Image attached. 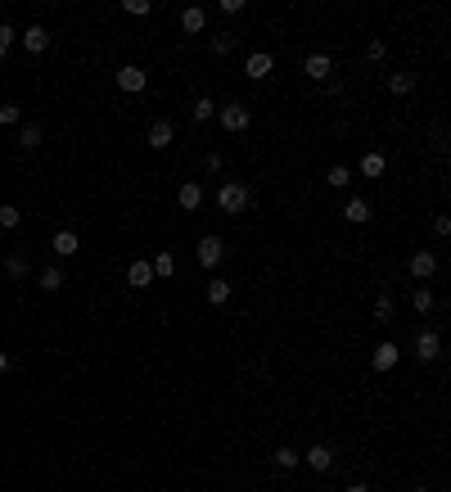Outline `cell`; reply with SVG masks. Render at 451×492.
<instances>
[{
	"instance_id": "6da1fadb",
	"label": "cell",
	"mask_w": 451,
	"mask_h": 492,
	"mask_svg": "<svg viewBox=\"0 0 451 492\" xmlns=\"http://www.w3.org/2000/svg\"><path fill=\"white\" fill-rule=\"evenodd\" d=\"M217 208H222V213H230V217L249 213V208H253V194H249V186H239V181H226V186L217 190Z\"/></svg>"
},
{
	"instance_id": "7a4b0ae2",
	"label": "cell",
	"mask_w": 451,
	"mask_h": 492,
	"mask_svg": "<svg viewBox=\"0 0 451 492\" xmlns=\"http://www.w3.org/2000/svg\"><path fill=\"white\" fill-rule=\"evenodd\" d=\"M194 257H199L203 272H217V267H222V257H226V240H222V235H203L199 244H194Z\"/></svg>"
},
{
	"instance_id": "3957f363",
	"label": "cell",
	"mask_w": 451,
	"mask_h": 492,
	"mask_svg": "<svg viewBox=\"0 0 451 492\" xmlns=\"http://www.w3.org/2000/svg\"><path fill=\"white\" fill-rule=\"evenodd\" d=\"M144 86H149V72H144L140 64H127V68H118V91H122V95H140Z\"/></svg>"
},
{
	"instance_id": "277c9868",
	"label": "cell",
	"mask_w": 451,
	"mask_h": 492,
	"mask_svg": "<svg viewBox=\"0 0 451 492\" xmlns=\"http://www.w3.org/2000/svg\"><path fill=\"white\" fill-rule=\"evenodd\" d=\"M222 127L230 131V136H244V131H249V104L230 100V104L222 108Z\"/></svg>"
},
{
	"instance_id": "5b68a950",
	"label": "cell",
	"mask_w": 451,
	"mask_h": 492,
	"mask_svg": "<svg viewBox=\"0 0 451 492\" xmlns=\"http://www.w3.org/2000/svg\"><path fill=\"white\" fill-rule=\"evenodd\" d=\"M416 357L420 362H438V357H443V335H438V330H424L416 339Z\"/></svg>"
},
{
	"instance_id": "8992f818",
	"label": "cell",
	"mask_w": 451,
	"mask_h": 492,
	"mask_svg": "<svg viewBox=\"0 0 451 492\" xmlns=\"http://www.w3.org/2000/svg\"><path fill=\"white\" fill-rule=\"evenodd\" d=\"M23 50L28 55H45L50 50V32H45L41 23H28V32H23Z\"/></svg>"
},
{
	"instance_id": "52a82bcc",
	"label": "cell",
	"mask_w": 451,
	"mask_h": 492,
	"mask_svg": "<svg viewBox=\"0 0 451 492\" xmlns=\"http://www.w3.org/2000/svg\"><path fill=\"white\" fill-rule=\"evenodd\" d=\"M302 461H307V465H312L316 474H325V470H330V465H334V452L325 447V442H312V447L302 452Z\"/></svg>"
},
{
	"instance_id": "ba28073f",
	"label": "cell",
	"mask_w": 451,
	"mask_h": 492,
	"mask_svg": "<svg viewBox=\"0 0 451 492\" xmlns=\"http://www.w3.org/2000/svg\"><path fill=\"white\" fill-rule=\"evenodd\" d=\"M302 72H307L312 82H325L334 72V59L330 55H307V59H302Z\"/></svg>"
},
{
	"instance_id": "9c48e42d",
	"label": "cell",
	"mask_w": 451,
	"mask_h": 492,
	"mask_svg": "<svg viewBox=\"0 0 451 492\" xmlns=\"http://www.w3.org/2000/svg\"><path fill=\"white\" fill-rule=\"evenodd\" d=\"M271 68H275V59L266 55V50H258V55H249V59H244V72H249L253 82H262V77H266V72H271Z\"/></svg>"
},
{
	"instance_id": "30bf717a",
	"label": "cell",
	"mask_w": 451,
	"mask_h": 492,
	"mask_svg": "<svg viewBox=\"0 0 451 492\" xmlns=\"http://www.w3.org/2000/svg\"><path fill=\"white\" fill-rule=\"evenodd\" d=\"M397 357H401L397 343H379V348H375V357H370V366H375V371H393Z\"/></svg>"
},
{
	"instance_id": "8fae6325",
	"label": "cell",
	"mask_w": 451,
	"mask_h": 492,
	"mask_svg": "<svg viewBox=\"0 0 451 492\" xmlns=\"http://www.w3.org/2000/svg\"><path fill=\"white\" fill-rule=\"evenodd\" d=\"M438 272V257L429 249H420V253H411V276H420V280H429Z\"/></svg>"
},
{
	"instance_id": "7c38bea8",
	"label": "cell",
	"mask_w": 451,
	"mask_h": 492,
	"mask_svg": "<svg viewBox=\"0 0 451 492\" xmlns=\"http://www.w3.org/2000/svg\"><path fill=\"white\" fill-rule=\"evenodd\" d=\"M127 285H131V289H149V285H154V267H149V262H131V267H127Z\"/></svg>"
},
{
	"instance_id": "4fadbf2b",
	"label": "cell",
	"mask_w": 451,
	"mask_h": 492,
	"mask_svg": "<svg viewBox=\"0 0 451 492\" xmlns=\"http://www.w3.org/2000/svg\"><path fill=\"white\" fill-rule=\"evenodd\" d=\"M176 203L185 208V213H194V208H203V186H194V181H185V186L176 190Z\"/></svg>"
},
{
	"instance_id": "5bb4252c",
	"label": "cell",
	"mask_w": 451,
	"mask_h": 492,
	"mask_svg": "<svg viewBox=\"0 0 451 492\" xmlns=\"http://www.w3.org/2000/svg\"><path fill=\"white\" fill-rule=\"evenodd\" d=\"M203 28H208V14H203V9L199 5H190V9H181V32H203Z\"/></svg>"
},
{
	"instance_id": "9a60e30c",
	"label": "cell",
	"mask_w": 451,
	"mask_h": 492,
	"mask_svg": "<svg viewBox=\"0 0 451 492\" xmlns=\"http://www.w3.org/2000/svg\"><path fill=\"white\" fill-rule=\"evenodd\" d=\"M172 136H176V127H172L167 118H158L154 127H149V145H154V150H167V145H172Z\"/></svg>"
},
{
	"instance_id": "2e32d148",
	"label": "cell",
	"mask_w": 451,
	"mask_h": 492,
	"mask_svg": "<svg viewBox=\"0 0 451 492\" xmlns=\"http://www.w3.org/2000/svg\"><path fill=\"white\" fill-rule=\"evenodd\" d=\"M384 172H388V158H384L379 150H370V154H365V158H361V177H370V181H379V177H384Z\"/></svg>"
},
{
	"instance_id": "e0dca14e",
	"label": "cell",
	"mask_w": 451,
	"mask_h": 492,
	"mask_svg": "<svg viewBox=\"0 0 451 492\" xmlns=\"http://www.w3.org/2000/svg\"><path fill=\"white\" fill-rule=\"evenodd\" d=\"M50 249H55L59 257H72V253H77V249H81V240H77V235H72V230H55V240H50Z\"/></svg>"
},
{
	"instance_id": "ac0fdd59",
	"label": "cell",
	"mask_w": 451,
	"mask_h": 492,
	"mask_svg": "<svg viewBox=\"0 0 451 492\" xmlns=\"http://www.w3.org/2000/svg\"><path fill=\"white\" fill-rule=\"evenodd\" d=\"M41 136H45L41 122H18V145H23V150H36V145H41Z\"/></svg>"
},
{
	"instance_id": "d6986e66",
	"label": "cell",
	"mask_w": 451,
	"mask_h": 492,
	"mask_svg": "<svg viewBox=\"0 0 451 492\" xmlns=\"http://www.w3.org/2000/svg\"><path fill=\"white\" fill-rule=\"evenodd\" d=\"M343 217L352 221V226H361V221H370V203H365V199H348L343 203Z\"/></svg>"
},
{
	"instance_id": "ffe728a7",
	"label": "cell",
	"mask_w": 451,
	"mask_h": 492,
	"mask_svg": "<svg viewBox=\"0 0 451 492\" xmlns=\"http://www.w3.org/2000/svg\"><path fill=\"white\" fill-rule=\"evenodd\" d=\"M208 303H212V307L230 303V280H222V276H212V280H208Z\"/></svg>"
},
{
	"instance_id": "44dd1931",
	"label": "cell",
	"mask_w": 451,
	"mask_h": 492,
	"mask_svg": "<svg viewBox=\"0 0 451 492\" xmlns=\"http://www.w3.org/2000/svg\"><path fill=\"white\" fill-rule=\"evenodd\" d=\"M416 91V77H411V72H393V77H388V95H411Z\"/></svg>"
},
{
	"instance_id": "7402d4cb",
	"label": "cell",
	"mask_w": 451,
	"mask_h": 492,
	"mask_svg": "<svg viewBox=\"0 0 451 492\" xmlns=\"http://www.w3.org/2000/svg\"><path fill=\"white\" fill-rule=\"evenodd\" d=\"M149 267H154V280H158V276H176V257H172V253H167V249H163V253H158V257H154V262H149Z\"/></svg>"
},
{
	"instance_id": "603a6c76",
	"label": "cell",
	"mask_w": 451,
	"mask_h": 492,
	"mask_svg": "<svg viewBox=\"0 0 451 492\" xmlns=\"http://www.w3.org/2000/svg\"><path fill=\"white\" fill-rule=\"evenodd\" d=\"M271 461H275V470H294V465H298L302 457H298L294 447H275V457H271Z\"/></svg>"
},
{
	"instance_id": "cb8c5ba5",
	"label": "cell",
	"mask_w": 451,
	"mask_h": 492,
	"mask_svg": "<svg viewBox=\"0 0 451 492\" xmlns=\"http://www.w3.org/2000/svg\"><path fill=\"white\" fill-rule=\"evenodd\" d=\"M325 181H330V186H334V190H343V186H348V181H352V167H343V163H334L330 172H325Z\"/></svg>"
},
{
	"instance_id": "d4e9b609",
	"label": "cell",
	"mask_w": 451,
	"mask_h": 492,
	"mask_svg": "<svg viewBox=\"0 0 451 492\" xmlns=\"http://www.w3.org/2000/svg\"><path fill=\"white\" fill-rule=\"evenodd\" d=\"M375 321H379V325L393 321V298H388V293H379V298H375Z\"/></svg>"
},
{
	"instance_id": "484cf974",
	"label": "cell",
	"mask_w": 451,
	"mask_h": 492,
	"mask_svg": "<svg viewBox=\"0 0 451 492\" xmlns=\"http://www.w3.org/2000/svg\"><path fill=\"white\" fill-rule=\"evenodd\" d=\"M41 289H64V272H59V267H45V272H41Z\"/></svg>"
},
{
	"instance_id": "4316f807",
	"label": "cell",
	"mask_w": 451,
	"mask_h": 492,
	"mask_svg": "<svg viewBox=\"0 0 451 492\" xmlns=\"http://www.w3.org/2000/svg\"><path fill=\"white\" fill-rule=\"evenodd\" d=\"M235 50V32H217L212 36V55H230Z\"/></svg>"
},
{
	"instance_id": "83f0119b",
	"label": "cell",
	"mask_w": 451,
	"mask_h": 492,
	"mask_svg": "<svg viewBox=\"0 0 451 492\" xmlns=\"http://www.w3.org/2000/svg\"><path fill=\"white\" fill-rule=\"evenodd\" d=\"M18 221H23V213H18L14 203H0V226H5V230H14Z\"/></svg>"
},
{
	"instance_id": "f1b7e54d",
	"label": "cell",
	"mask_w": 451,
	"mask_h": 492,
	"mask_svg": "<svg viewBox=\"0 0 451 492\" xmlns=\"http://www.w3.org/2000/svg\"><path fill=\"white\" fill-rule=\"evenodd\" d=\"M5 272H9V276H14V280H23V276H28V257H23V253H14V257H5Z\"/></svg>"
},
{
	"instance_id": "f546056e",
	"label": "cell",
	"mask_w": 451,
	"mask_h": 492,
	"mask_svg": "<svg viewBox=\"0 0 451 492\" xmlns=\"http://www.w3.org/2000/svg\"><path fill=\"white\" fill-rule=\"evenodd\" d=\"M212 113H217V104L208 100V95H203V100H194V113H190V118H194V122H208Z\"/></svg>"
},
{
	"instance_id": "4dcf8cb0",
	"label": "cell",
	"mask_w": 451,
	"mask_h": 492,
	"mask_svg": "<svg viewBox=\"0 0 451 492\" xmlns=\"http://www.w3.org/2000/svg\"><path fill=\"white\" fill-rule=\"evenodd\" d=\"M411 307H416V312H433V293H429V289L420 285L416 293H411Z\"/></svg>"
},
{
	"instance_id": "1f68e13d",
	"label": "cell",
	"mask_w": 451,
	"mask_h": 492,
	"mask_svg": "<svg viewBox=\"0 0 451 492\" xmlns=\"http://www.w3.org/2000/svg\"><path fill=\"white\" fill-rule=\"evenodd\" d=\"M23 113H18V104H0V127H18Z\"/></svg>"
},
{
	"instance_id": "d6a6232c",
	"label": "cell",
	"mask_w": 451,
	"mask_h": 492,
	"mask_svg": "<svg viewBox=\"0 0 451 492\" xmlns=\"http://www.w3.org/2000/svg\"><path fill=\"white\" fill-rule=\"evenodd\" d=\"M122 9H127L131 18H144V14H154V5H149V0H127Z\"/></svg>"
},
{
	"instance_id": "836d02e7",
	"label": "cell",
	"mask_w": 451,
	"mask_h": 492,
	"mask_svg": "<svg viewBox=\"0 0 451 492\" xmlns=\"http://www.w3.org/2000/svg\"><path fill=\"white\" fill-rule=\"evenodd\" d=\"M384 55H388L384 41H370V45H365V64H384Z\"/></svg>"
},
{
	"instance_id": "e575fe53",
	"label": "cell",
	"mask_w": 451,
	"mask_h": 492,
	"mask_svg": "<svg viewBox=\"0 0 451 492\" xmlns=\"http://www.w3.org/2000/svg\"><path fill=\"white\" fill-rule=\"evenodd\" d=\"M14 36H18V32L9 28V23H0V59L9 55V45H14Z\"/></svg>"
},
{
	"instance_id": "d590c367",
	"label": "cell",
	"mask_w": 451,
	"mask_h": 492,
	"mask_svg": "<svg viewBox=\"0 0 451 492\" xmlns=\"http://www.w3.org/2000/svg\"><path fill=\"white\" fill-rule=\"evenodd\" d=\"M222 14H230V18L244 14V0H222Z\"/></svg>"
},
{
	"instance_id": "8d00e7d4",
	"label": "cell",
	"mask_w": 451,
	"mask_h": 492,
	"mask_svg": "<svg viewBox=\"0 0 451 492\" xmlns=\"http://www.w3.org/2000/svg\"><path fill=\"white\" fill-rule=\"evenodd\" d=\"M433 235H451V217H433Z\"/></svg>"
},
{
	"instance_id": "74e56055",
	"label": "cell",
	"mask_w": 451,
	"mask_h": 492,
	"mask_svg": "<svg viewBox=\"0 0 451 492\" xmlns=\"http://www.w3.org/2000/svg\"><path fill=\"white\" fill-rule=\"evenodd\" d=\"M5 371H9V352L0 348V375H5Z\"/></svg>"
},
{
	"instance_id": "f35d334b",
	"label": "cell",
	"mask_w": 451,
	"mask_h": 492,
	"mask_svg": "<svg viewBox=\"0 0 451 492\" xmlns=\"http://www.w3.org/2000/svg\"><path fill=\"white\" fill-rule=\"evenodd\" d=\"M343 492H370V488H365V483H348Z\"/></svg>"
},
{
	"instance_id": "ab89813d",
	"label": "cell",
	"mask_w": 451,
	"mask_h": 492,
	"mask_svg": "<svg viewBox=\"0 0 451 492\" xmlns=\"http://www.w3.org/2000/svg\"><path fill=\"white\" fill-rule=\"evenodd\" d=\"M411 492H429V488H411Z\"/></svg>"
}]
</instances>
